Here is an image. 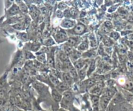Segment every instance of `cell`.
<instances>
[{
  "instance_id": "cell-1",
  "label": "cell",
  "mask_w": 133,
  "mask_h": 111,
  "mask_svg": "<svg viewBox=\"0 0 133 111\" xmlns=\"http://www.w3.org/2000/svg\"><path fill=\"white\" fill-rule=\"evenodd\" d=\"M66 33L68 34L69 37L70 36H78L81 37L82 35H85V34L89 31L87 25H84L80 21L77 22V24H76L73 28L69 30H66Z\"/></svg>"
},
{
  "instance_id": "cell-2",
  "label": "cell",
  "mask_w": 133,
  "mask_h": 111,
  "mask_svg": "<svg viewBox=\"0 0 133 111\" xmlns=\"http://www.w3.org/2000/svg\"><path fill=\"white\" fill-rule=\"evenodd\" d=\"M52 37L57 44H62L66 43L69 39V35L66 31L61 28L57 29L52 34Z\"/></svg>"
},
{
  "instance_id": "cell-3",
  "label": "cell",
  "mask_w": 133,
  "mask_h": 111,
  "mask_svg": "<svg viewBox=\"0 0 133 111\" xmlns=\"http://www.w3.org/2000/svg\"><path fill=\"white\" fill-rule=\"evenodd\" d=\"M106 87L105 82L104 81H100L97 82L91 88L88 92L89 93V95H97V96H101L103 93V90Z\"/></svg>"
},
{
  "instance_id": "cell-4",
  "label": "cell",
  "mask_w": 133,
  "mask_h": 111,
  "mask_svg": "<svg viewBox=\"0 0 133 111\" xmlns=\"http://www.w3.org/2000/svg\"><path fill=\"white\" fill-rule=\"evenodd\" d=\"M42 43L40 42L37 41H30L27 42L25 44L24 47V50H29L31 52H35L37 53L38 51L40 50V48L42 47Z\"/></svg>"
},
{
  "instance_id": "cell-5",
  "label": "cell",
  "mask_w": 133,
  "mask_h": 111,
  "mask_svg": "<svg viewBox=\"0 0 133 111\" xmlns=\"http://www.w3.org/2000/svg\"><path fill=\"white\" fill-rule=\"evenodd\" d=\"M77 24V21L72 19L69 18H63L61 20V22L59 24L60 28L65 30H71Z\"/></svg>"
},
{
  "instance_id": "cell-6",
  "label": "cell",
  "mask_w": 133,
  "mask_h": 111,
  "mask_svg": "<svg viewBox=\"0 0 133 111\" xmlns=\"http://www.w3.org/2000/svg\"><path fill=\"white\" fill-rule=\"evenodd\" d=\"M5 16H7V18L15 17V16L22 15V12L19 9L18 6L15 2H14L13 4L10 8L5 11Z\"/></svg>"
},
{
  "instance_id": "cell-7",
  "label": "cell",
  "mask_w": 133,
  "mask_h": 111,
  "mask_svg": "<svg viewBox=\"0 0 133 111\" xmlns=\"http://www.w3.org/2000/svg\"><path fill=\"white\" fill-rule=\"evenodd\" d=\"M98 56V53H97V48H90L86 52L82 53V58L84 59L89 60H91L96 59Z\"/></svg>"
},
{
  "instance_id": "cell-8",
  "label": "cell",
  "mask_w": 133,
  "mask_h": 111,
  "mask_svg": "<svg viewBox=\"0 0 133 111\" xmlns=\"http://www.w3.org/2000/svg\"><path fill=\"white\" fill-rule=\"evenodd\" d=\"M115 111H133L132 105L127 101H124L116 105Z\"/></svg>"
},
{
  "instance_id": "cell-9",
  "label": "cell",
  "mask_w": 133,
  "mask_h": 111,
  "mask_svg": "<svg viewBox=\"0 0 133 111\" xmlns=\"http://www.w3.org/2000/svg\"><path fill=\"white\" fill-rule=\"evenodd\" d=\"M89 101L92 110L95 111L99 110V100L100 96L93 95H89Z\"/></svg>"
},
{
  "instance_id": "cell-10",
  "label": "cell",
  "mask_w": 133,
  "mask_h": 111,
  "mask_svg": "<svg viewBox=\"0 0 133 111\" xmlns=\"http://www.w3.org/2000/svg\"><path fill=\"white\" fill-rule=\"evenodd\" d=\"M89 48H90V47H89V40H88V35H87L86 37L80 42V44L77 46V47L76 48V50H78L81 53H84V52L88 50L89 49Z\"/></svg>"
},
{
  "instance_id": "cell-11",
  "label": "cell",
  "mask_w": 133,
  "mask_h": 111,
  "mask_svg": "<svg viewBox=\"0 0 133 111\" xmlns=\"http://www.w3.org/2000/svg\"><path fill=\"white\" fill-rule=\"evenodd\" d=\"M51 97H52V99H53L54 101L58 105H59V103L61 102V99H62L63 95L58 90H56L55 88H51Z\"/></svg>"
},
{
  "instance_id": "cell-12",
  "label": "cell",
  "mask_w": 133,
  "mask_h": 111,
  "mask_svg": "<svg viewBox=\"0 0 133 111\" xmlns=\"http://www.w3.org/2000/svg\"><path fill=\"white\" fill-rule=\"evenodd\" d=\"M82 41V39L81 37L70 36L69 37V39L66 42V43L72 48H76Z\"/></svg>"
},
{
  "instance_id": "cell-13",
  "label": "cell",
  "mask_w": 133,
  "mask_h": 111,
  "mask_svg": "<svg viewBox=\"0 0 133 111\" xmlns=\"http://www.w3.org/2000/svg\"><path fill=\"white\" fill-rule=\"evenodd\" d=\"M89 62H90V60H89L84 59V58H81L75 62H74L72 63V66H73V67H75L76 71H78L79 70L82 69L83 67H85L86 65H88L89 63Z\"/></svg>"
},
{
  "instance_id": "cell-14",
  "label": "cell",
  "mask_w": 133,
  "mask_h": 111,
  "mask_svg": "<svg viewBox=\"0 0 133 111\" xmlns=\"http://www.w3.org/2000/svg\"><path fill=\"white\" fill-rule=\"evenodd\" d=\"M61 81L64 82L66 84H67L70 87H72L75 84V81L68 72H62Z\"/></svg>"
},
{
  "instance_id": "cell-15",
  "label": "cell",
  "mask_w": 133,
  "mask_h": 111,
  "mask_svg": "<svg viewBox=\"0 0 133 111\" xmlns=\"http://www.w3.org/2000/svg\"><path fill=\"white\" fill-rule=\"evenodd\" d=\"M88 39L89 40V47L91 48H95L98 47L99 43H98V41L97 38V35H95V33H90L88 35Z\"/></svg>"
},
{
  "instance_id": "cell-16",
  "label": "cell",
  "mask_w": 133,
  "mask_h": 111,
  "mask_svg": "<svg viewBox=\"0 0 133 111\" xmlns=\"http://www.w3.org/2000/svg\"><path fill=\"white\" fill-rule=\"evenodd\" d=\"M82 56V53L79 52L78 50H76V48H74L73 50L69 54V58L71 63H73L74 62L81 58Z\"/></svg>"
},
{
  "instance_id": "cell-17",
  "label": "cell",
  "mask_w": 133,
  "mask_h": 111,
  "mask_svg": "<svg viewBox=\"0 0 133 111\" xmlns=\"http://www.w3.org/2000/svg\"><path fill=\"white\" fill-rule=\"evenodd\" d=\"M97 69V62H96V59H93L90 60L88 67V73L87 76L88 78L90 77L92 75L95 73V71Z\"/></svg>"
},
{
  "instance_id": "cell-18",
  "label": "cell",
  "mask_w": 133,
  "mask_h": 111,
  "mask_svg": "<svg viewBox=\"0 0 133 111\" xmlns=\"http://www.w3.org/2000/svg\"><path fill=\"white\" fill-rule=\"evenodd\" d=\"M15 3L17 4L22 14L29 13V7H28V5L25 3V2H24V1H16Z\"/></svg>"
},
{
  "instance_id": "cell-19",
  "label": "cell",
  "mask_w": 133,
  "mask_h": 111,
  "mask_svg": "<svg viewBox=\"0 0 133 111\" xmlns=\"http://www.w3.org/2000/svg\"><path fill=\"white\" fill-rule=\"evenodd\" d=\"M41 43L42 45L46 47H53L57 46V44H56V43L54 40L53 37L52 36L46 38V39H43Z\"/></svg>"
},
{
  "instance_id": "cell-20",
  "label": "cell",
  "mask_w": 133,
  "mask_h": 111,
  "mask_svg": "<svg viewBox=\"0 0 133 111\" xmlns=\"http://www.w3.org/2000/svg\"><path fill=\"white\" fill-rule=\"evenodd\" d=\"M88 65H89V63H88V65H86L84 67H83L82 69L79 70V71H78V75L79 81H83V80H85L86 78L88 77V76H87V73H88Z\"/></svg>"
},
{
  "instance_id": "cell-21",
  "label": "cell",
  "mask_w": 133,
  "mask_h": 111,
  "mask_svg": "<svg viewBox=\"0 0 133 111\" xmlns=\"http://www.w3.org/2000/svg\"><path fill=\"white\" fill-rule=\"evenodd\" d=\"M55 88H56L57 90H58L61 94H63L65 92L70 90L71 87H70L67 84H66V83L64 82L61 81V82L59 83V84L57 85L56 87H55Z\"/></svg>"
},
{
  "instance_id": "cell-22",
  "label": "cell",
  "mask_w": 133,
  "mask_h": 111,
  "mask_svg": "<svg viewBox=\"0 0 133 111\" xmlns=\"http://www.w3.org/2000/svg\"><path fill=\"white\" fill-rule=\"evenodd\" d=\"M22 53H23V56H24V58L25 60L31 61V60H35L36 59L35 54H34L33 52H30V51L26 50H23Z\"/></svg>"
},
{
  "instance_id": "cell-23",
  "label": "cell",
  "mask_w": 133,
  "mask_h": 111,
  "mask_svg": "<svg viewBox=\"0 0 133 111\" xmlns=\"http://www.w3.org/2000/svg\"><path fill=\"white\" fill-rule=\"evenodd\" d=\"M115 42L107 35H104L101 43L104 47H113Z\"/></svg>"
},
{
  "instance_id": "cell-24",
  "label": "cell",
  "mask_w": 133,
  "mask_h": 111,
  "mask_svg": "<svg viewBox=\"0 0 133 111\" xmlns=\"http://www.w3.org/2000/svg\"><path fill=\"white\" fill-rule=\"evenodd\" d=\"M9 72L5 71L2 76H0V90L5 88L7 84V78H8Z\"/></svg>"
},
{
  "instance_id": "cell-25",
  "label": "cell",
  "mask_w": 133,
  "mask_h": 111,
  "mask_svg": "<svg viewBox=\"0 0 133 111\" xmlns=\"http://www.w3.org/2000/svg\"><path fill=\"white\" fill-rule=\"evenodd\" d=\"M69 11L70 19H72V20H76V19H77V18L78 17V16L80 15L77 9L75 8V7H69Z\"/></svg>"
},
{
  "instance_id": "cell-26",
  "label": "cell",
  "mask_w": 133,
  "mask_h": 111,
  "mask_svg": "<svg viewBox=\"0 0 133 111\" xmlns=\"http://www.w3.org/2000/svg\"><path fill=\"white\" fill-rule=\"evenodd\" d=\"M108 37H109L111 39H112L114 41L116 42L120 40V39H121V34H120V33L118 32V31H115V30H112V31H111L110 33L109 34Z\"/></svg>"
},
{
  "instance_id": "cell-27",
  "label": "cell",
  "mask_w": 133,
  "mask_h": 111,
  "mask_svg": "<svg viewBox=\"0 0 133 111\" xmlns=\"http://www.w3.org/2000/svg\"><path fill=\"white\" fill-rule=\"evenodd\" d=\"M16 34H17L16 36H17L18 39H20L22 41L28 42V40L29 39V35H28L26 32H24V31H20V32H18Z\"/></svg>"
},
{
  "instance_id": "cell-28",
  "label": "cell",
  "mask_w": 133,
  "mask_h": 111,
  "mask_svg": "<svg viewBox=\"0 0 133 111\" xmlns=\"http://www.w3.org/2000/svg\"><path fill=\"white\" fill-rule=\"evenodd\" d=\"M36 60L43 64H46V54H35Z\"/></svg>"
},
{
  "instance_id": "cell-29",
  "label": "cell",
  "mask_w": 133,
  "mask_h": 111,
  "mask_svg": "<svg viewBox=\"0 0 133 111\" xmlns=\"http://www.w3.org/2000/svg\"><path fill=\"white\" fill-rule=\"evenodd\" d=\"M48 76H49V79H50V80L51 84H52V85L53 86L54 88L56 87L57 85L59 84V83L61 82L58 78L56 77V76H54V75H51L50 73H49Z\"/></svg>"
},
{
  "instance_id": "cell-30",
  "label": "cell",
  "mask_w": 133,
  "mask_h": 111,
  "mask_svg": "<svg viewBox=\"0 0 133 111\" xmlns=\"http://www.w3.org/2000/svg\"><path fill=\"white\" fill-rule=\"evenodd\" d=\"M12 28L15 29V30H17V31H22V30H24L25 28V24H24V22L21 21L20 22H18L16 24H13V25H11Z\"/></svg>"
},
{
  "instance_id": "cell-31",
  "label": "cell",
  "mask_w": 133,
  "mask_h": 111,
  "mask_svg": "<svg viewBox=\"0 0 133 111\" xmlns=\"http://www.w3.org/2000/svg\"><path fill=\"white\" fill-rule=\"evenodd\" d=\"M68 8H69V5L67 4L66 2H59L57 4V9L60 10L61 11H64L66 9H67Z\"/></svg>"
},
{
  "instance_id": "cell-32",
  "label": "cell",
  "mask_w": 133,
  "mask_h": 111,
  "mask_svg": "<svg viewBox=\"0 0 133 111\" xmlns=\"http://www.w3.org/2000/svg\"><path fill=\"white\" fill-rule=\"evenodd\" d=\"M103 25H104L107 29H108L110 31H112V30H113L114 24H112V22L110 21V20H105V21L104 22V23H103Z\"/></svg>"
},
{
  "instance_id": "cell-33",
  "label": "cell",
  "mask_w": 133,
  "mask_h": 111,
  "mask_svg": "<svg viewBox=\"0 0 133 111\" xmlns=\"http://www.w3.org/2000/svg\"><path fill=\"white\" fill-rule=\"evenodd\" d=\"M55 14H56V17L57 18L61 19V20H62V19L64 18L63 11H60V10L57 9L56 10V12H55Z\"/></svg>"
},
{
  "instance_id": "cell-34",
  "label": "cell",
  "mask_w": 133,
  "mask_h": 111,
  "mask_svg": "<svg viewBox=\"0 0 133 111\" xmlns=\"http://www.w3.org/2000/svg\"><path fill=\"white\" fill-rule=\"evenodd\" d=\"M119 6V3L114 4L113 5H112L111 7H110L108 9V12H110V13H112V12H115V11L117 10V9L118 8Z\"/></svg>"
},
{
  "instance_id": "cell-35",
  "label": "cell",
  "mask_w": 133,
  "mask_h": 111,
  "mask_svg": "<svg viewBox=\"0 0 133 111\" xmlns=\"http://www.w3.org/2000/svg\"><path fill=\"white\" fill-rule=\"evenodd\" d=\"M127 58L129 62H133V52L130 50H128L127 52Z\"/></svg>"
},
{
  "instance_id": "cell-36",
  "label": "cell",
  "mask_w": 133,
  "mask_h": 111,
  "mask_svg": "<svg viewBox=\"0 0 133 111\" xmlns=\"http://www.w3.org/2000/svg\"><path fill=\"white\" fill-rule=\"evenodd\" d=\"M14 2H11V1H5L4 2V5H5V11L8 9L9 8L12 6V5L13 4Z\"/></svg>"
},
{
  "instance_id": "cell-37",
  "label": "cell",
  "mask_w": 133,
  "mask_h": 111,
  "mask_svg": "<svg viewBox=\"0 0 133 111\" xmlns=\"http://www.w3.org/2000/svg\"><path fill=\"white\" fill-rule=\"evenodd\" d=\"M55 111H69V110H67L64 109V108H61V107H59V108H57V109L56 110H55Z\"/></svg>"
},
{
  "instance_id": "cell-38",
  "label": "cell",
  "mask_w": 133,
  "mask_h": 111,
  "mask_svg": "<svg viewBox=\"0 0 133 111\" xmlns=\"http://www.w3.org/2000/svg\"><path fill=\"white\" fill-rule=\"evenodd\" d=\"M30 111H37V110H30Z\"/></svg>"
},
{
  "instance_id": "cell-39",
  "label": "cell",
  "mask_w": 133,
  "mask_h": 111,
  "mask_svg": "<svg viewBox=\"0 0 133 111\" xmlns=\"http://www.w3.org/2000/svg\"><path fill=\"white\" fill-rule=\"evenodd\" d=\"M132 64H133V62H132Z\"/></svg>"
}]
</instances>
